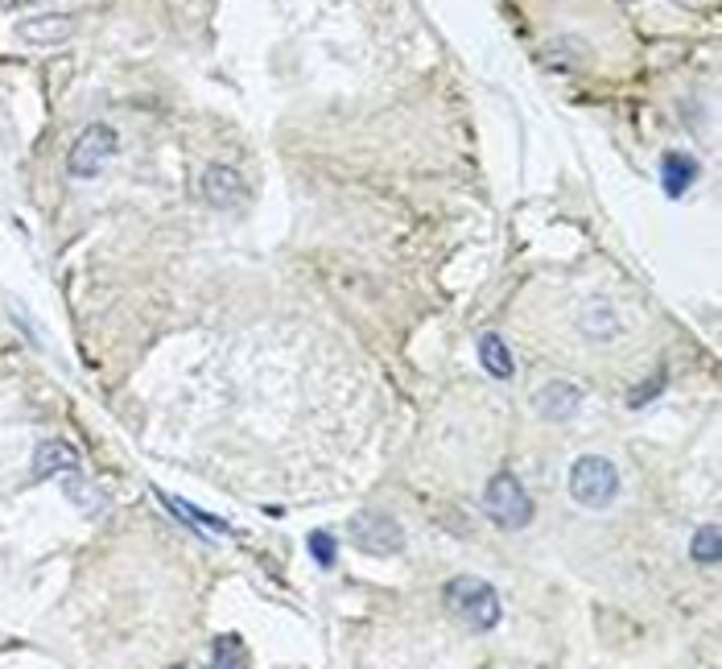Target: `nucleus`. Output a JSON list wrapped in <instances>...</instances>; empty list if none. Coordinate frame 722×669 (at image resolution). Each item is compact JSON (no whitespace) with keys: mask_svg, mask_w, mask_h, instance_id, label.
Here are the masks:
<instances>
[{"mask_svg":"<svg viewBox=\"0 0 722 669\" xmlns=\"http://www.w3.org/2000/svg\"><path fill=\"white\" fill-rule=\"evenodd\" d=\"M442 599L451 607V616H458L467 628L474 632H492L499 624V616H504V607H499V591L492 583H483V579H474V575H458L446 583L442 591Z\"/></svg>","mask_w":722,"mask_h":669,"instance_id":"1","label":"nucleus"},{"mask_svg":"<svg viewBox=\"0 0 722 669\" xmlns=\"http://www.w3.org/2000/svg\"><path fill=\"white\" fill-rule=\"evenodd\" d=\"M570 496L582 508H607L619 496V471L603 455H582L570 467Z\"/></svg>","mask_w":722,"mask_h":669,"instance_id":"2","label":"nucleus"},{"mask_svg":"<svg viewBox=\"0 0 722 669\" xmlns=\"http://www.w3.org/2000/svg\"><path fill=\"white\" fill-rule=\"evenodd\" d=\"M483 513H487L499 529H524V525L533 521V501H529V492L520 488L516 476L499 471V476L487 480V492H483Z\"/></svg>","mask_w":722,"mask_h":669,"instance_id":"3","label":"nucleus"},{"mask_svg":"<svg viewBox=\"0 0 722 669\" xmlns=\"http://www.w3.org/2000/svg\"><path fill=\"white\" fill-rule=\"evenodd\" d=\"M351 542L359 545L364 554H376V558H389V554H401L405 550V529L396 517L380 513V508H364L351 517Z\"/></svg>","mask_w":722,"mask_h":669,"instance_id":"4","label":"nucleus"},{"mask_svg":"<svg viewBox=\"0 0 722 669\" xmlns=\"http://www.w3.org/2000/svg\"><path fill=\"white\" fill-rule=\"evenodd\" d=\"M112 157H116V128L87 125L66 153V169H71V178H96Z\"/></svg>","mask_w":722,"mask_h":669,"instance_id":"5","label":"nucleus"},{"mask_svg":"<svg viewBox=\"0 0 722 669\" xmlns=\"http://www.w3.org/2000/svg\"><path fill=\"white\" fill-rule=\"evenodd\" d=\"M203 194L211 207L231 211V207H244L248 199V182L240 178V169L231 166H206L203 174Z\"/></svg>","mask_w":722,"mask_h":669,"instance_id":"6","label":"nucleus"},{"mask_svg":"<svg viewBox=\"0 0 722 669\" xmlns=\"http://www.w3.org/2000/svg\"><path fill=\"white\" fill-rule=\"evenodd\" d=\"M578 405H582V389L570 384V380H549L536 393V409H541V418L549 421H570L578 414Z\"/></svg>","mask_w":722,"mask_h":669,"instance_id":"7","label":"nucleus"},{"mask_svg":"<svg viewBox=\"0 0 722 669\" xmlns=\"http://www.w3.org/2000/svg\"><path fill=\"white\" fill-rule=\"evenodd\" d=\"M79 471V451L71 442H41L34 455V480H54V476H75Z\"/></svg>","mask_w":722,"mask_h":669,"instance_id":"8","label":"nucleus"},{"mask_svg":"<svg viewBox=\"0 0 722 669\" xmlns=\"http://www.w3.org/2000/svg\"><path fill=\"white\" fill-rule=\"evenodd\" d=\"M694 178H698V162L689 153H664L660 157V187H664L669 199H681L685 190L694 187Z\"/></svg>","mask_w":722,"mask_h":669,"instance_id":"9","label":"nucleus"},{"mask_svg":"<svg viewBox=\"0 0 722 669\" xmlns=\"http://www.w3.org/2000/svg\"><path fill=\"white\" fill-rule=\"evenodd\" d=\"M21 38H29V42H41V46H54V42H66L71 34H75V17H66V13H46V17H29V22L17 25Z\"/></svg>","mask_w":722,"mask_h":669,"instance_id":"10","label":"nucleus"},{"mask_svg":"<svg viewBox=\"0 0 722 669\" xmlns=\"http://www.w3.org/2000/svg\"><path fill=\"white\" fill-rule=\"evenodd\" d=\"M479 364L492 373L495 380H508L516 373V364H512V352H508V343L499 339V335H483L479 339Z\"/></svg>","mask_w":722,"mask_h":669,"instance_id":"11","label":"nucleus"},{"mask_svg":"<svg viewBox=\"0 0 722 669\" xmlns=\"http://www.w3.org/2000/svg\"><path fill=\"white\" fill-rule=\"evenodd\" d=\"M578 323H582V331L591 335V339H616L619 335V314L607 302H586Z\"/></svg>","mask_w":722,"mask_h":669,"instance_id":"12","label":"nucleus"},{"mask_svg":"<svg viewBox=\"0 0 722 669\" xmlns=\"http://www.w3.org/2000/svg\"><path fill=\"white\" fill-rule=\"evenodd\" d=\"M689 554H694V563H701V566H719L722 563V529L719 525H701L698 533H694V542H689Z\"/></svg>","mask_w":722,"mask_h":669,"instance_id":"13","label":"nucleus"},{"mask_svg":"<svg viewBox=\"0 0 722 669\" xmlns=\"http://www.w3.org/2000/svg\"><path fill=\"white\" fill-rule=\"evenodd\" d=\"M211 666H248V653H244V641L240 636H215V645H211Z\"/></svg>","mask_w":722,"mask_h":669,"instance_id":"14","label":"nucleus"},{"mask_svg":"<svg viewBox=\"0 0 722 669\" xmlns=\"http://www.w3.org/2000/svg\"><path fill=\"white\" fill-rule=\"evenodd\" d=\"M309 554H314V563L318 566H334V558H339V545H334L330 533H309Z\"/></svg>","mask_w":722,"mask_h":669,"instance_id":"15","label":"nucleus"},{"mask_svg":"<svg viewBox=\"0 0 722 669\" xmlns=\"http://www.w3.org/2000/svg\"><path fill=\"white\" fill-rule=\"evenodd\" d=\"M657 389H664V373H657V377L648 380V384H639V389H632V393H628V405H648Z\"/></svg>","mask_w":722,"mask_h":669,"instance_id":"16","label":"nucleus"}]
</instances>
